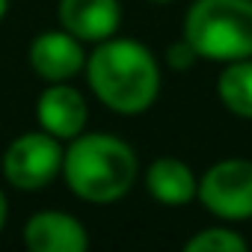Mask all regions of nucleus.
Instances as JSON below:
<instances>
[{
  "mask_svg": "<svg viewBox=\"0 0 252 252\" xmlns=\"http://www.w3.org/2000/svg\"><path fill=\"white\" fill-rule=\"evenodd\" d=\"M92 92L113 113H146L160 92V68L149 48L134 39H104L86 60Z\"/></svg>",
  "mask_w": 252,
  "mask_h": 252,
  "instance_id": "f257e3e1",
  "label": "nucleus"
},
{
  "mask_svg": "<svg viewBox=\"0 0 252 252\" xmlns=\"http://www.w3.org/2000/svg\"><path fill=\"white\" fill-rule=\"evenodd\" d=\"M63 175L80 199L116 202L137 181V155L110 134H77L63 155Z\"/></svg>",
  "mask_w": 252,
  "mask_h": 252,
  "instance_id": "f03ea898",
  "label": "nucleus"
},
{
  "mask_svg": "<svg viewBox=\"0 0 252 252\" xmlns=\"http://www.w3.org/2000/svg\"><path fill=\"white\" fill-rule=\"evenodd\" d=\"M184 39L205 60H249L252 0H196L184 18Z\"/></svg>",
  "mask_w": 252,
  "mask_h": 252,
  "instance_id": "7ed1b4c3",
  "label": "nucleus"
},
{
  "mask_svg": "<svg viewBox=\"0 0 252 252\" xmlns=\"http://www.w3.org/2000/svg\"><path fill=\"white\" fill-rule=\"evenodd\" d=\"M196 196L202 205L222 220H249L252 217V160H220L202 181Z\"/></svg>",
  "mask_w": 252,
  "mask_h": 252,
  "instance_id": "20e7f679",
  "label": "nucleus"
},
{
  "mask_svg": "<svg viewBox=\"0 0 252 252\" xmlns=\"http://www.w3.org/2000/svg\"><path fill=\"white\" fill-rule=\"evenodd\" d=\"M63 149L48 131L18 137L3 158V175L18 190H42L63 169Z\"/></svg>",
  "mask_w": 252,
  "mask_h": 252,
  "instance_id": "39448f33",
  "label": "nucleus"
},
{
  "mask_svg": "<svg viewBox=\"0 0 252 252\" xmlns=\"http://www.w3.org/2000/svg\"><path fill=\"white\" fill-rule=\"evenodd\" d=\"M30 65L36 68L39 77H45L51 83H63L86 65V57H83L77 36H71L68 30H48L33 39Z\"/></svg>",
  "mask_w": 252,
  "mask_h": 252,
  "instance_id": "423d86ee",
  "label": "nucleus"
},
{
  "mask_svg": "<svg viewBox=\"0 0 252 252\" xmlns=\"http://www.w3.org/2000/svg\"><path fill=\"white\" fill-rule=\"evenodd\" d=\"M36 116H39L42 131H48L51 137H57V140H74L86 128L89 110H86L83 95L74 86L57 83V86H48L39 95Z\"/></svg>",
  "mask_w": 252,
  "mask_h": 252,
  "instance_id": "0eeeda50",
  "label": "nucleus"
},
{
  "mask_svg": "<svg viewBox=\"0 0 252 252\" xmlns=\"http://www.w3.org/2000/svg\"><path fill=\"white\" fill-rule=\"evenodd\" d=\"M60 21L71 36L98 45L116 36L122 6L119 0H60Z\"/></svg>",
  "mask_w": 252,
  "mask_h": 252,
  "instance_id": "6e6552de",
  "label": "nucleus"
},
{
  "mask_svg": "<svg viewBox=\"0 0 252 252\" xmlns=\"http://www.w3.org/2000/svg\"><path fill=\"white\" fill-rule=\"evenodd\" d=\"M24 243L33 252H83L89 246V237L71 214L42 211L30 217L24 228Z\"/></svg>",
  "mask_w": 252,
  "mask_h": 252,
  "instance_id": "1a4fd4ad",
  "label": "nucleus"
},
{
  "mask_svg": "<svg viewBox=\"0 0 252 252\" xmlns=\"http://www.w3.org/2000/svg\"><path fill=\"white\" fill-rule=\"evenodd\" d=\"M146 187L160 205H187L196 196L199 181H196L193 169L184 160L158 158L146 172Z\"/></svg>",
  "mask_w": 252,
  "mask_h": 252,
  "instance_id": "9d476101",
  "label": "nucleus"
},
{
  "mask_svg": "<svg viewBox=\"0 0 252 252\" xmlns=\"http://www.w3.org/2000/svg\"><path fill=\"white\" fill-rule=\"evenodd\" d=\"M220 98L222 104L243 119H252V63L249 60H231L220 74Z\"/></svg>",
  "mask_w": 252,
  "mask_h": 252,
  "instance_id": "9b49d317",
  "label": "nucleus"
},
{
  "mask_svg": "<svg viewBox=\"0 0 252 252\" xmlns=\"http://www.w3.org/2000/svg\"><path fill=\"white\" fill-rule=\"evenodd\" d=\"M187 252H243L246 240L228 228H205L184 243Z\"/></svg>",
  "mask_w": 252,
  "mask_h": 252,
  "instance_id": "f8f14e48",
  "label": "nucleus"
},
{
  "mask_svg": "<svg viewBox=\"0 0 252 252\" xmlns=\"http://www.w3.org/2000/svg\"><path fill=\"white\" fill-rule=\"evenodd\" d=\"M193 60H196V51L190 48V42H187L184 36H181L175 45L166 48V63H169L172 68H178V71H181V68H190Z\"/></svg>",
  "mask_w": 252,
  "mask_h": 252,
  "instance_id": "ddd939ff",
  "label": "nucleus"
},
{
  "mask_svg": "<svg viewBox=\"0 0 252 252\" xmlns=\"http://www.w3.org/2000/svg\"><path fill=\"white\" fill-rule=\"evenodd\" d=\"M3 222H6V196L0 193V228H3Z\"/></svg>",
  "mask_w": 252,
  "mask_h": 252,
  "instance_id": "4468645a",
  "label": "nucleus"
},
{
  "mask_svg": "<svg viewBox=\"0 0 252 252\" xmlns=\"http://www.w3.org/2000/svg\"><path fill=\"white\" fill-rule=\"evenodd\" d=\"M6 6H9V0H0V18L6 15Z\"/></svg>",
  "mask_w": 252,
  "mask_h": 252,
  "instance_id": "2eb2a0df",
  "label": "nucleus"
},
{
  "mask_svg": "<svg viewBox=\"0 0 252 252\" xmlns=\"http://www.w3.org/2000/svg\"><path fill=\"white\" fill-rule=\"evenodd\" d=\"M152 3H169V0H152Z\"/></svg>",
  "mask_w": 252,
  "mask_h": 252,
  "instance_id": "dca6fc26",
  "label": "nucleus"
}]
</instances>
